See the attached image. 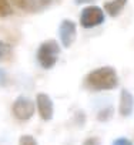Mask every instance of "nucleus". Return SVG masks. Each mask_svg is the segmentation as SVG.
Wrapping results in <instances>:
<instances>
[{
	"label": "nucleus",
	"instance_id": "obj_1",
	"mask_svg": "<svg viewBox=\"0 0 134 145\" xmlns=\"http://www.w3.org/2000/svg\"><path fill=\"white\" fill-rule=\"evenodd\" d=\"M118 86V76L116 68L104 65L90 71L86 76L84 87L90 91H108Z\"/></svg>",
	"mask_w": 134,
	"mask_h": 145
},
{
	"label": "nucleus",
	"instance_id": "obj_2",
	"mask_svg": "<svg viewBox=\"0 0 134 145\" xmlns=\"http://www.w3.org/2000/svg\"><path fill=\"white\" fill-rule=\"evenodd\" d=\"M58 56H60V46L53 39L43 41L37 48V61L44 70L53 68L58 60Z\"/></svg>",
	"mask_w": 134,
	"mask_h": 145
},
{
	"label": "nucleus",
	"instance_id": "obj_3",
	"mask_svg": "<svg viewBox=\"0 0 134 145\" xmlns=\"http://www.w3.org/2000/svg\"><path fill=\"white\" fill-rule=\"evenodd\" d=\"M34 111H36V107H34V101L26 95H19L13 105H12V112L13 115L20 120V121H27L30 120L33 115H34Z\"/></svg>",
	"mask_w": 134,
	"mask_h": 145
},
{
	"label": "nucleus",
	"instance_id": "obj_4",
	"mask_svg": "<svg viewBox=\"0 0 134 145\" xmlns=\"http://www.w3.org/2000/svg\"><path fill=\"white\" fill-rule=\"evenodd\" d=\"M104 20H106L104 12L99 6H87L83 9V12L80 14V24L84 29L97 27V26L103 24Z\"/></svg>",
	"mask_w": 134,
	"mask_h": 145
},
{
	"label": "nucleus",
	"instance_id": "obj_5",
	"mask_svg": "<svg viewBox=\"0 0 134 145\" xmlns=\"http://www.w3.org/2000/svg\"><path fill=\"white\" fill-rule=\"evenodd\" d=\"M58 36H60V41H61L64 48L72 47V44L74 43L76 36H77L76 23L69 20V19H64L58 26Z\"/></svg>",
	"mask_w": 134,
	"mask_h": 145
},
{
	"label": "nucleus",
	"instance_id": "obj_6",
	"mask_svg": "<svg viewBox=\"0 0 134 145\" xmlns=\"http://www.w3.org/2000/svg\"><path fill=\"white\" fill-rule=\"evenodd\" d=\"M36 105H37V111L41 117L43 121H50L53 120L54 115V104L53 100L49 94L46 93H39L36 95Z\"/></svg>",
	"mask_w": 134,
	"mask_h": 145
},
{
	"label": "nucleus",
	"instance_id": "obj_7",
	"mask_svg": "<svg viewBox=\"0 0 134 145\" xmlns=\"http://www.w3.org/2000/svg\"><path fill=\"white\" fill-rule=\"evenodd\" d=\"M118 111L123 117H130L134 111V95L125 88H123L121 93H120Z\"/></svg>",
	"mask_w": 134,
	"mask_h": 145
},
{
	"label": "nucleus",
	"instance_id": "obj_8",
	"mask_svg": "<svg viewBox=\"0 0 134 145\" xmlns=\"http://www.w3.org/2000/svg\"><path fill=\"white\" fill-rule=\"evenodd\" d=\"M127 5V0H110L104 3V10L108 13L110 17H117Z\"/></svg>",
	"mask_w": 134,
	"mask_h": 145
},
{
	"label": "nucleus",
	"instance_id": "obj_9",
	"mask_svg": "<svg viewBox=\"0 0 134 145\" xmlns=\"http://www.w3.org/2000/svg\"><path fill=\"white\" fill-rule=\"evenodd\" d=\"M53 0H30L27 12H40L51 5Z\"/></svg>",
	"mask_w": 134,
	"mask_h": 145
},
{
	"label": "nucleus",
	"instance_id": "obj_10",
	"mask_svg": "<svg viewBox=\"0 0 134 145\" xmlns=\"http://www.w3.org/2000/svg\"><path fill=\"white\" fill-rule=\"evenodd\" d=\"M13 13L9 0H0V17H7Z\"/></svg>",
	"mask_w": 134,
	"mask_h": 145
},
{
	"label": "nucleus",
	"instance_id": "obj_11",
	"mask_svg": "<svg viewBox=\"0 0 134 145\" xmlns=\"http://www.w3.org/2000/svg\"><path fill=\"white\" fill-rule=\"evenodd\" d=\"M19 145H39L36 138L32 135H22L19 139Z\"/></svg>",
	"mask_w": 134,
	"mask_h": 145
},
{
	"label": "nucleus",
	"instance_id": "obj_12",
	"mask_svg": "<svg viewBox=\"0 0 134 145\" xmlns=\"http://www.w3.org/2000/svg\"><path fill=\"white\" fill-rule=\"evenodd\" d=\"M9 53H10V46H9L7 43H5V41L0 40V60L5 58Z\"/></svg>",
	"mask_w": 134,
	"mask_h": 145
},
{
	"label": "nucleus",
	"instance_id": "obj_13",
	"mask_svg": "<svg viewBox=\"0 0 134 145\" xmlns=\"http://www.w3.org/2000/svg\"><path fill=\"white\" fill-rule=\"evenodd\" d=\"M9 84V74L5 68H0V87H6Z\"/></svg>",
	"mask_w": 134,
	"mask_h": 145
},
{
	"label": "nucleus",
	"instance_id": "obj_14",
	"mask_svg": "<svg viewBox=\"0 0 134 145\" xmlns=\"http://www.w3.org/2000/svg\"><path fill=\"white\" fill-rule=\"evenodd\" d=\"M12 2L22 10H27L29 9V2L30 0H12Z\"/></svg>",
	"mask_w": 134,
	"mask_h": 145
},
{
	"label": "nucleus",
	"instance_id": "obj_15",
	"mask_svg": "<svg viewBox=\"0 0 134 145\" xmlns=\"http://www.w3.org/2000/svg\"><path fill=\"white\" fill-rule=\"evenodd\" d=\"M111 114H113L111 108H108V110H101V112L99 114V120H100V121H107V120L111 117Z\"/></svg>",
	"mask_w": 134,
	"mask_h": 145
},
{
	"label": "nucleus",
	"instance_id": "obj_16",
	"mask_svg": "<svg viewBox=\"0 0 134 145\" xmlns=\"http://www.w3.org/2000/svg\"><path fill=\"white\" fill-rule=\"evenodd\" d=\"M83 145H101V142H100V139L97 137H90V138H87L83 142Z\"/></svg>",
	"mask_w": 134,
	"mask_h": 145
},
{
	"label": "nucleus",
	"instance_id": "obj_17",
	"mask_svg": "<svg viewBox=\"0 0 134 145\" xmlns=\"http://www.w3.org/2000/svg\"><path fill=\"white\" fill-rule=\"evenodd\" d=\"M111 145H133V142L128 138H117Z\"/></svg>",
	"mask_w": 134,
	"mask_h": 145
},
{
	"label": "nucleus",
	"instance_id": "obj_18",
	"mask_svg": "<svg viewBox=\"0 0 134 145\" xmlns=\"http://www.w3.org/2000/svg\"><path fill=\"white\" fill-rule=\"evenodd\" d=\"M90 2H93V0H74L76 5H84V3H90Z\"/></svg>",
	"mask_w": 134,
	"mask_h": 145
}]
</instances>
